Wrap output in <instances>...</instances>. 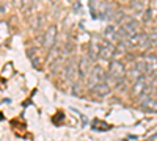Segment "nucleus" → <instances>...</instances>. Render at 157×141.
<instances>
[{
    "mask_svg": "<svg viewBox=\"0 0 157 141\" xmlns=\"http://www.w3.org/2000/svg\"><path fill=\"white\" fill-rule=\"evenodd\" d=\"M105 75H107V72L104 71V68L94 65L93 68H91L90 74H88V83H90V86L93 88V86H96V85H99L102 82H105Z\"/></svg>",
    "mask_w": 157,
    "mask_h": 141,
    "instance_id": "f257e3e1",
    "label": "nucleus"
},
{
    "mask_svg": "<svg viewBox=\"0 0 157 141\" xmlns=\"http://www.w3.org/2000/svg\"><path fill=\"white\" fill-rule=\"evenodd\" d=\"M149 89V83L146 82V75H141L132 83V94L134 96H145V93Z\"/></svg>",
    "mask_w": 157,
    "mask_h": 141,
    "instance_id": "f03ea898",
    "label": "nucleus"
},
{
    "mask_svg": "<svg viewBox=\"0 0 157 141\" xmlns=\"http://www.w3.org/2000/svg\"><path fill=\"white\" fill-rule=\"evenodd\" d=\"M123 32H126V35H134V33H138L140 32V24L138 20L135 19H130V17H126L123 22H121V27H120Z\"/></svg>",
    "mask_w": 157,
    "mask_h": 141,
    "instance_id": "7ed1b4c3",
    "label": "nucleus"
},
{
    "mask_svg": "<svg viewBox=\"0 0 157 141\" xmlns=\"http://www.w3.org/2000/svg\"><path fill=\"white\" fill-rule=\"evenodd\" d=\"M115 57V46H112V43H104L101 44V54H99V60L104 61H112Z\"/></svg>",
    "mask_w": 157,
    "mask_h": 141,
    "instance_id": "20e7f679",
    "label": "nucleus"
},
{
    "mask_svg": "<svg viewBox=\"0 0 157 141\" xmlns=\"http://www.w3.org/2000/svg\"><path fill=\"white\" fill-rule=\"evenodd\" d=\"M55 38H57V25H50L44 35V46L46 49H50L55 44Z\"/></svg>",
    "mask_w": 157,
    "mask_h": 141,
    "instance_id": "39448f33",
    "label": "nucleus"
},
{
    "mask_svg": "<svg viewBox=\"0 0 157 141\" xmlns=\"http://www.w3.org/2000/svg\"><path fill=\"white\" fill-rule=\"evenodd\" d=\"M145 63H146V74L155 75L157 74V55L149 54L148 57H145Z\"/></svg>",
    "mask_w": 157,
    "mask_h": 141,
    "instance_id": "423d86ee",
    "label": "nucleus"
},
{
    "mask_svg": "<svg viewBox=\"0 0 157 141\" xmlns=\"http://www.w3.org/2000/svg\"><path fill=\"white\" fill-rule=\"evenodd\" d=\"M91 61L88 57H83L80 61H78V68H77V71H78V75L80 77H86L88 74H90V71H91V68H93V65H91Z\"/></svg>",
    "mask_w": 157,
    "mask_h": 141,
    "instance_id": "0eeeda50",
    "label": "nucleus"
},
{
    "mask_svg": "<svg viewBox=\"0 0 157 141\" xmlns=\"http://www.w3.org/2000/svg\"><path fill=\"white\" fill-rule=\"evenodd\" d=\"M140 108L145 110V111L155 113V111H157V100L152 99V97H149V96L146 94V97L141 99V102H140Z\"/></svg>",
    "mask_w": 157,
    "mask_h": 141,
    "instance_id": "6e6552de",
    "label": "nucleus"
},
{
    "mask_svg": "<svg viewBox=\"0 0 157 141\" xmlns=\"http://www.w3.org/2000/svg\"><path fill=\"white\" fill-rule=\"evenodd\" d=\"M91 89H93V93H94L98 97H105V96H109L110 91H112V88H110V85H109L107 82H102V83L93 86Z\"/></svg>",
    "mask_w": 157,
    "mask_h": 141,
    "instance_id": "1a4fd4ad",
    "label": "nucleus"
},
{
    "mask_svg": "<svg viewBox=\"0 0 157 141\" xmlns=\"http://www.w3.org/2000/svg\"><path fill=\"white\" fill-rule=\"evenodd\" d=\"M99 54H101V44L96 41H91L90 47H88V58L91 61H98L99 60Z\"/></svg>",
    "mask_w": 157,
    "mask_h": 141,
    "instance_id": "9d476101",
    "label": "nucleus"
},
{
    "mask_svg": "<svg viewBox=\"0 0 157 141\" xmlns=\"http://www.w3.org/2000/svg\"><path fill=\"white\" fill-rule=\"evenodd\" d=\"M126 75H127V77H129V79H130V80H132V82H135L137 79H140V77H141V75H146V74H145V72H143V71H141V69H140L138 66H135V65H132V68H130V69L127 71V74H126Z\"/></svg>",
    "mask_w": 157,
    "mask_h": 141,
    "instance_id": "9b49d317",
    "label": "nucleus"
},
{
    "mask_svg": "<svg viewBox=\"0 0 157 141\" xmlns=\"http://www.w3.org/2000/svg\"><path fill=\"white\" fill-rule=\"evenodd\" d=\"M149 36L148 33H140V41H138V49H149Z\"/></svg>",
    "mask_w": 157,
    "mask_h": 141,
    "instance_id": "f8f14e48",
    "label": "nucleus"
},
{
    "mask_svg": "<svg viewBox=\"0 0 157 141\" xmlns=\"http://www.w3.org/2000/svg\"><path fill=\"white\" fill-rule=\"evenodd\" d=\"M93 129H94V130H109V129H110V125L105 124V122H102L101 119H94V122H93Z\"/></svg>",
    "mask_w": 157,
    "mask_h": 141,
    "instance_id": "ddd939ff",
    "label": "nucleus"
},
{
    "mask_svg": "<svg viewBox=\"0 0 157 141\" xmlns=\"http://www.w3.org/2000/svg\"><path fill=\"white\" fill-rule=\"evenodd\" d=\"M148 36H149V46L151 47H157V32L148 33Z\"/></svg>",
    "mask_w": 157,
    "mask_h": 141,
    "instance_id": "4468645a",
    "label": "nucleus"
},
{
    "mask_svg": "<svg viewBox=\"0 0 157 141\" xmlns=\"http://www.w3.org/2000/svg\"><path fill=\"white\" fill-rule=\"evenodd\" d=\"M132 9L134 11H143V9H145V3L138 2V0H134V2H132Z\"/></svg>",
    "mask_w": 157,
    "mask_h": 141,
    "instance_id": "2eb2a0df",
    "label": "nucleus"
},
{
    "mask_svg": "<svg viewBox=\"0 0 157 141\" xmlns=\"http://www.w3.org/2000/svg\"><path fill=\"white\" fill-rule=\"evenodd\" d=\"M50 2H54V3H55V2H57V0H50Z\"/></svg>",
    "mask_w": 157,
    "mask_h": 141,
    "instance_id": "dca6fc26",
    "label": "nucleus"
},
{
    "mask_svg": "<svg viewBox=\"0 0 157 141\" xmlns=\"http://www.w3.org/2000/svg\"><path fill=\"white\" fill-rule=\"evenodd\" d=\"M121 2H126V0H121Z\"/></svg>",
    "mask_w": 157,
    "mask_h": 141,
    "instance_id": "f3484780",
    "label": "nucleus"
}]
</instances>
